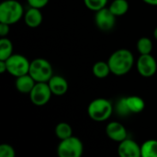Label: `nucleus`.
<instances>
[{
    "label": "nucleus",
    "instance_id": "obj_8",
    "mask_svg": "<svg viewBox=\"0 0 157 157\" xmlns=\"http://www.w3.org/2000/svg\"><path fill=\"white\" fill-rule=\"evenodd\" d=\"M136 68L143 77H152L157 71V62L151 54H141L136 61Z\"/></svg>",
    "mask_w": 157,
    "mask_h": 157
},
{
    "label": "nucleus",
    "instance_id": "obj_16",
    "mask_svg": "<svg viewBox=\"0 0 157 157\" xmlns=\"http://www.w3.org/2000/svg\"><path fill=\"white\" fill-rule=\"evenodd\" d=\"M92 73L97 78L103 79V78L108 77L109 75L111 73V71H110V67H109L108 62L98 61L93 65Z\"/></svg>",
    "mask_w": 157,
    "mask_h": 157
},
{
    "label": "nucleus",
    "instance_id": "obj_10",
    "mask_svg": "<svg viewBox=\"0 0 157 157\" xmlns=\"http://www.w3.org/2000/svg\"><path fill=\"white\" fill-rule=\"evenodd\" d=\"M118 155L121 157H142L141 146L135 141L126 138L119 143Z\"/></svg>",
    "mask_w": 157,
    "mask_h": 157
},
{
    "label": "nucleus",
    "instance_id": "obj_1",
    "mask_svg": "<svg viewBox=\"0 0 157 157\" xmlns=\"http://www.w3.org/2000/svg\"><path fill=\"white\" fill-rule=\"evenodd\" d=\"M134 62L132 52L127 49H119L115 51L108 60L111 74L117 76L128 74L132 69Z\"/></svg>",
    "mask_w": 157,
    "mask_h": 157
},
{
    "label": "nucleus",
    "instance_id": "obj_26",
    "mask_svg": "<svg viewBox=\"0 0 157 157\" xmlns=\"http://www.w3.org/2000/svg\"><path fill=\"white\" fill-rule=\"evenodd\" d=\"M10 25L6 24V23H3L0 22V37H6L9 33L10 30Z\"/></svg>",
    "mask_w": 157,
    "mask_h": 157
},
{
    "label": "nucleus",
    "instance_id": "obj_9",
    "mask_svg": "<svg viewBox=\"0 0 157 157\" xmlns=\"http://www.w3.org/2000/svg\"><path fill=\"white\" fill-rule=\"evenodd\" d=\"M116 17H117L110 11L109 8L103 7L102 9L96 11L95 23L100 30L109 31L116 24Z\"/></svg>",
    "mask_w": 157,
    "mask_h": 157
},
{
    "label": "nucleus",
    "instance_id": "obj_29",
    "mask_svg": "<svg viewBox=\"0 0 157 157\" xmlns=\"http://www.w3.org/2000/svg\"><path fill=\"white\" fill-rule=\"evenodd\" d=\"M154 37H155V39L157 40V27L155 29V30H154Z\"/></svg>",
    "mask_w": 157,
    "mask_h": 157
},
{
    "label": "nucleus",
    "instance_id": "obj_18",
    "mask_svg": "<svg viewBox=\"0 0 157 157\" xmlns=\"http://www.w3.org/2000/svg\"><path fill=\"white\" fill-rule=\"evenodd\" d=\"M142 157H157V140L150 139L141 145Z\"/></svg>",
    "mask_w": 157,
    "mask_h": 157
},
{
    "label": "nucleus",
    "instance_id": "obj_2",
    "mask_svg": "<svg viewBox=\"0 0 157 157\" xmlns=\"http://www.w3.org/2000/svg\"><path fill=\"white\" fill-rule=\"evenodd\" d=\"M114 111L112 103L104 98H98L92 100L87 107V114L89 118L96 122H103L108 121Z\"/></svg>",
    "mask_w": 157,
    "mask_h": 157
},
{
    "label": "nucleus",
    "instance_id": "obj_23",
    "mask_svg": "<svg viewBox=\"0 0 157 157\" xmlns=\"http://www.w3.org/2000/svg\"><path fill=\"white\" fill-rule=\"evenodd\" d=\"M108 0H84L85 6L92 11H98L106 7Z\"/></svg>",
    "mask_w": 157,
    "mask_h": 157
},
{
    "label": "nucleus",
    "instance_id": "obj_20",
    "mask_svg": "<svg viewBox=\"0 0 157 157\" xmlns=\"http://www.w3.org/2000/svg\"><path fill=\"white\" fill-rule=\"evenodd\" d=\"M55 135L58 139L64 140L73 136V129L66 122H60L55 127Z\"/></svg>",
    "mask_w": 157,
    "mask_h": 157
},
{
    "label": "nucleus",
    "instance_id": "obj_6",
    "mask_svg": "<svg viewBox=\"0 0 157 157\" xmlns=\"http://www.w3.org/2000/svg\"><path fill=\"white\" fill-rule=\"evenodd\" d=\"M7 66V73L14 77H18L29 74L30 62L22 54L13 53L6 60Z\"/></svg>",
    "mask_w": 157,
    "mask_h": 157
},
{
    "label": "nucleus",
    "instance_id": "obj_21",
    "mask_svg": "<svg viewBox=\"0 0 157 157\" xmlns=\"http://www.w3.org/2000/svg\"><path fill=\"white\" fill-rule=\"evenodd\" d=\"M136 48L140 54H149L153 51V41L150 38L142 37L137 40Z\"/></svg>",
    "mask_w": 157,
    "mask_h": 157
},
{
    "label": "nucleus",
    "instance_id": "obj_5",
    "mask_svg": "<svg viewBox=\"0 0 157 157\" xmlns=\"http://www.w3.org/2000/svg\"><path fill=\"white\" fill-rule=\"evenodd\" d=\"M83 152L84 145L82 141L74 135L62 140L57 147V155L60 157H80Z\"/></svg>",
    "mask_w": 157,
    "mask_h": 157
},
{
    "label": "nucleus",
    "instance_id": "obj_4",
    "mask_svg": "<svg viewBox=\"0 0 157 157\" xmlns=\"http://www.w3.org/2000/svg\"><path fill=\"white\" fill-rule=\"evenodd\" d=\"M29 74L36 82H48L53 75L51 63L44 58H36L30 62Z\"/></svg>",
    "mask_w": 157,
    "mask_h": 157
},
{
    "label": "nucleus",
    "instance_id": "obj_24",
    "mask_svg": "<svg viewBox=\"0 0 157 157\" xmlns=\"http://www.w3.org/2000/svg\"><path fill=\"white\" fill-rule=\"evenodd\" d=\"M15 149L7 144H2L0 145V157H15Z\"/></svg>",
    "mask_w": 157,
    "mask_h": 157
},
{
    "label": "nucleus",
    "instance_id": "obj_14",
    "mask_svg": "<svg viewBox=\"0 0 157 157\" xmlns=\"http://www.w3.org/2000/svg\"><path fill=\"white\" fill-rule=\"evenodd\" d=\"M36 83L37 82L33 79V77L29 74H27V75L16 77L15 86H16L17 90L19 93L29 94L31 90L33 89L34 86L36 85Z\"/></svg>",
    "mask_w": 157,
    "mask_h": 157
},
{
    "label": "nucleus",
    "instance_id": "obj_17",
    "mask_svg": "<svg viewBox=\"0 0 157 157\" xmlns=\"http://www.w3.org/2000/svg\"><path fill=\"white\" fill-rule=\"evenodd\" d=\"M129 7L130 6L127 0H113L109 8L116 17H121L128 12Z\"/></svg>",
    "mask_w": 157,
    "mask_h": 157
},
{
    "label": "nucleus",
    "instance_id": "obj_3",
    "mask_svg": "<svg viewBox=\"0 0 157 157\" xmlns=\"http://www.w3.org/2000/svg\"><path fill=\"white\" fill-rule=\"evenodd\" d=\"M24 13L23 6L17 0H5L0 4V22L15 24L24 17Z\"/></svg>",
    "mask_w": 157,
    "mask_h": 157
},
{
    "label": "nucleus",
    "instance_id": "obj_28",
    "mask_svg": "<svg viewBox=\"0 0 157 157\" xmlns=\"http://www.w3.org/2000/svg\"><path fill=\"white\" fill-rule=\"evenodd\" d=\"M145 4L150 5V6H157V0H143Z\"/></svg>",
    "mask_w": 157,
    "mask_h": 157
},
{
    "label": "nucleus",
    "instance_id": "obj_22",
    "mask_svg": "<svg viewBox=\"0 0 157 157\" xmlns=\"http://www.w3.org/2000/svg\"><path fill=\"white\" fill-rule=\"evenodd\" d=\"M114 110H116L117 114L121 117H127L132 114L130 111V109L127 105L126 98H121L117 101V103L114 107Z\"/></svg>",
    "mask_w": 157,
    "mask_h": 157
},
{
    "label": "nucleus",
    "instance_id": "obj_7",
    "mask_svg": "<svg viewBox=\"0 0 157 157\" xmlns=\"http://www.w3.org/2000/svg\"><path fill=\"white\" fill-rule=\"evenodd\" d=\"M30 101L35 106L46 105L52 98V91L47 82H37L31 92L29 94Z\"/></svg>",
    "mask_w": 157,
    "mask_h": 157
},
{
    "label": "nucleus",
    "instance_id": "obj_13",
    "mask_svg": "<svg viewBox=\"0 0 157 157\" xmlns=\"http://www.w3.org/2000/svg\"><path fill=\"white\" fill-rule=\"evenodd\" d=\"M24 22L25 24L31 29L38 28L43 20V16L40 8L36 7H29L25 13H24Z\"/></svg>",
    "mask_w": 157,
    "mask_h": 157
},
{
    "label": "nucleus",
    "instance_id": "obj_25",
    "mask_svg": "<svg viewBox=\"0 0 157 157\" xmlns=\"http://www.w3.org/2000/svg\"><path fill=\"white\" fill-rule=\"evenodd\" d=\"M50 0H27L28 4L31 7H36V8H43L48 5Z\"/></svg>",
    "mask_w": 157,
    "mask_h": 157
},
{
    "label": "nucleus",
    "instance_id": "obj_12",
    "mask_svg": "<svg viewBox=\"0 0 157 157\" xmlns=\"http://www.w3.org/2000/svg\"><path fill=\"white\" fill-rule=\"evenodd\" d=\"M47 83L51 88L52 95L63 96L68 91V82L62 75H53Z\"/></svg>",
    "mask_w": 157,
    "mask_h": 157
},
{
    "label": "nucleus",
    "instance_id": "obj_11",
    "mask_svg": "<svg viewBox=\"0 0 157 157\" xmlns=\"http://www.w3.org/2000/svg\"><path fill=\"white\" fill-rule=\"evenodd\" d=\"M106 134L110 140L121 143L127 138L128 132L126 128L121 122L111 121L106 127Z\"/></svg>",
    "mask_w": 157,
    "mask_h": 157
},
{
    "label": "nucleus",
    "instance_id": "obj_15",
    "mask_svg": "<svg viewBox=\"0 0 157 157\" xmlns=\"http://www.w3.org/2000/svg\"><path fill=\"white\" fill-rule=\"evenodd\" d=\"M125 98H126L127 105H128L132 114L141 113L144 109L145 102L141 97H139V96H130V97H125Z\"/></svg>",
    "mask_w": 157,
    "mask_h": 157
},
{
    "label": "nucleus",
    "instance_id": "obj_27",
    "mask_svg": "<svg viewBox=\"0 0 157 157\" xmlns=\"http://www.w3.org/2000/svg\"><path fill=\"white\" fill-rule=\"evenodd\" d=\"M7 72V66H6V63L4 60H0V73L4 74Z\"/></svg>",
    "mask_w": 157,
    "mask_h": 157
},
{
    "label": "nucleus",
    "instance_id": "obj_19",
    "mask_svg": "<svg viewBox=\"0 0 157 157\" xmlns=\"http://www.w3.org/2000/svg\"><path fill=\"white\" fill-rule=\"evenodd\" d=\"M12 54H13L12 41L6 37H2L0 39V60L6 61Z\"/></svg>",
    "mask_w": 157,
    "mask_h": 157
}]
</instances>
